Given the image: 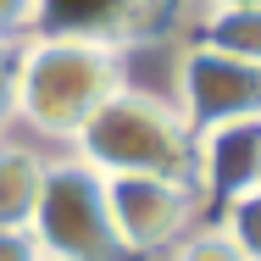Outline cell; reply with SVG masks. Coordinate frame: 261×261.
Segmentation results:
<instances>
[{"label":"cell","mask_w":261,"mask_h":261,"mask_svg":"<svg viewBox=\"0 0 261 261\" xmlns=\"http://www.w3.org/2000/svg\"><path fill=\"white\" fill-rule=\"evenodd\" d=\"M122 45L100 39H61V34H28L11 50V84H17V128L67 150L78 128L100 111L128 78Z\"/></svg>","instance_id":"obj_1"},{"label":"cell","mask_w":261,"mask_h":261,"mask_svg":"<svg viewBox=\"0 0 261 261\" xmlns=\"http://www.w3.org/2000/svg\"><path fill=\"white\" fill-rule=\"evenodd\" d=\"M34 239H39L45 261H128V250L111 233L106 178L72 150H56L50 167H45Z\"/></svg>","instance_id":"obj_3"},{"label":"cell","mask_w":261,"mask_h":261,"mask_svg":"<svg viewBox=\"0 0 261 261\" xmlns=\"http://www.w3.org/2000/svg\"><path fill=\"white\" fill-rule=\"evenodd\" d=\"M11 50L17 45H0V134L17 128V84H11Z\"/></svg>","instance_id":"obj_14"},{"label":"cell","mask_w":261,"mask_h":261,"mask_svg":"<svg viewBox=\"0 0 261 261\" xmlns=\"http://www.w3.org/2000/svg\"><path fill=\"white\" fill-rule=\"evenodd\" d=\"M256 178H261V117H233V122L195 134L189 184L200 189L206 211H222L228 200L250 195Z\"/></svg>","instance_id":"obj_6"},{"label":"cell","mask_w":261,"mask_h":261,"mask_svg":"<svg viewBox=\"0 0 261 261\" xmlns=\"http://www.w3.org/2000/svg\"><path fill=\"white\" fill-rule=\"evenodd\" d=\"M39 28V0H0V39H28Z\"/></svg>","instance_id":"obj_12"},{"label":"cell","mask_w":261,"mask_h":261,"mask_svg":"<svg viewBox=\"0 0 261 261\" xmlns=\"http://www.w3.org/2000/svg\"><path fill=\"white\" fill-rule=\"evenodd\" d=\"M256 189H261V178H256Z\"/></svg>","instance_id":"obj_17"},{"label":"cell","mask_w":261,"mask_h":261,"mask_svg":"<svg viewBox=\"0 0 261 261\" xmlns=\"http://www.w3.org/2000/svg\"><path fill=\"white\" fill-rule=\"evenodd\" d=\"M167 261H245V256H239V245L222 233V222L206 217L200 228H189V233L167 250Z\"/></svg>","instance_id":"obj_11"},{"label":"cell","mask_w":261,"mask_h":261,"mask_svg":"<svg viewBox=\"0 0 261 261\" xmlns=\"http://www.w3.org/2000/svg\"><path fill=\"white\" fill-rule=\"evenodd\" d=\"M78 161H89L100 178H189L195 134L172 111L167 95L122 84L111 100L78 128L67 145Z\"/></svg>","instance_id":"obj_2"},{"label":"cell","mask_w":261,"mask_h":261,"mask_svg":"<svg viewBox=\"0 0 261 261\" xmlns=\"http://www.w3.org/2000/svg\"><path fill=\"white\" fill-rule=\"evenodd\" d=\"M45 167H50V150H39V139L0 134V228H34Z\"/></svg>","instance_id":"obj_8"},{"label":"cell","mask_w":261,"mask_h":261,"mask_svg":"<svg viewBox=\"0 0 261 261\" xmlns=\"http://www.w3.org/2000/svg\"><path fill=\"white\" fill-rule=\"evenodd\" d=\"M0 261H45L34 228H0Z\"/></svg>","instance_id":"obj_13"},{"label":"cell","mask_w":261,"mask_h":261,"mask_svg":"<svg viewBox=\"0 0 261 261\" xmlns=\"http://www.w3.org/2000/svg\"><path fill=\"white\" fill-rule=\"evenodd\" d=\"M211 217L222 222V233L239 245V256H245V261H261V189L239 195V200H228V206L211 211Z\"/></svg>","instance_id":"obj_10"},{"label":"cell","mask_w":261,"mask_h":261,"mask_svg":"<svg viewBox=\"0 0 261 261\" xmlns=\"http://www.w3.org/2000/svg\"><path fill=\"white\" fill-rule=\"evenodd\" d=\"M172 111L189 134H206L233 117H261V67H245L233 56H217L206 45H184L172 61Z\"/></svg>","instance_id":"obj_5"},{"label":"cell","mask_w":261,"mask_h":261,"mask_svg":"<svg viewBox=\"0 0 261 261\" xmlns=\"http://www.w3.org/2000/svg\"><path fill=\"white\" fill-rule=\"evenodd\" d=\"M167 0H39V28L34 34H61V39H100L139 50L156 34Z\"/></svg>","instance_id":"obj_7"},{"label":"cell","mask_w":261,"mask_h":261,"mask_svg":"<svg viewBox=\"0 0 261 261\" xmlns=\"http://www.w3.org/2000/svg\"><path fill=\"white\" fill-rule=\"evenodd\" d=\"M200 6H261V0H200Z\"/></svg>","instance_id":"obj_15"},{"label":"cell","mask_w":261,"mask_h":261,"mask_svg":"<svg viewBox=\"0 0 261 261\" xmlns=\"http://www.w3.org/2000/svg\"><path fill=\"white\" fill-rule=\"evenodd\" d=\"M0 45H11V39H0Z\"/></svg>","instance_id":"obj_16"},{"label":"cell","mask_w":261,"mask_h":261,"mask_svg":"<svg viewBox=\"0 0 261 261\" xmlns=\"http://www.w3.org/2000/svg\"><path fill=\"white\" fill-rule=\"evenodd\" d=\"M106 211L128 261L167 256L189 228L211 217L189 178H106Z\"/></svg>","instance_id":"obj_4"},{"label":"cell","mask_w":261,"mask_h":261,"mask_svg":"<svg viewBox=\"0 0 261 261\" xmlns=\"http://www.w3.org/2000/svg\"><path fill=\"white\" fill-rule=\"evenodd\" d=\"M189 39L245 67H261V6H200Z\"/></svg>","instance_id":"obj_9"}]
</instances>
